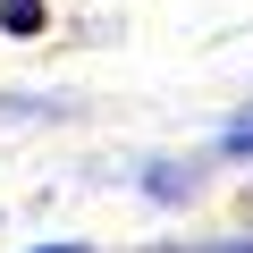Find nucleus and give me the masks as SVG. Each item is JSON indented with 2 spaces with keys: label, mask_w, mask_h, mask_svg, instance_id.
<instances>
[{
  "label": "nucleus",
  "mask_w": 253,
  "mask_h": 253,
  "mask_svg": "<svg viewBox=\"0 0 253 253\" xmlns=\"http://www.w3.org/2000/svg\"><path fill=\"white\" fill-rule=\"evenodd\" d=\"M0 17H9V34H34V17H42V9H34V0H0Z\"/></svg>",
  "instance_id": "1"
},
{
  "label": "nucleus",
  "mask_w": 253,
  "mask_h": 253,
  "mask_svg": "<svg viewBox=\"0 0 253 253\" xmlns=\"http://www.w3.org/2000/svg\"><path fill=\"white\" fill-rule=\"evenodd\" d=\"M228 152H253V110H245V118L228 126Z\"/></svg>",
  "instance_id": "2"
},
{
  "label": "nucleus",
  "mask_w": 253,
  "mask_h": 253,
  "mask_svg": "<svg viewBox=\"0 0 253 253\" xmlns=\"http://www.w3.org/2000/svg\"><path fill=\"white\" fill-rule=\"evenodd\" d=\"M169 253H177V245H169ZM186 253H253V236H245V245H186Z\"/></svg>",
  "instance_id": "3"
},
{
  "label": "nucleus",
  "mask_w": 253,
  "mask_h": 253,
  "mask_svg": "<svg viewBox=\"0 0 253 253\" xmlns=\"http://www.w3.org/2000/svg\"><path fill=\"white\" fill-rule=\"evenodd\" d=\"M34 253H84V245H34Z\"/></svg>",
  "instance_id": "4"
}]
</instances>
